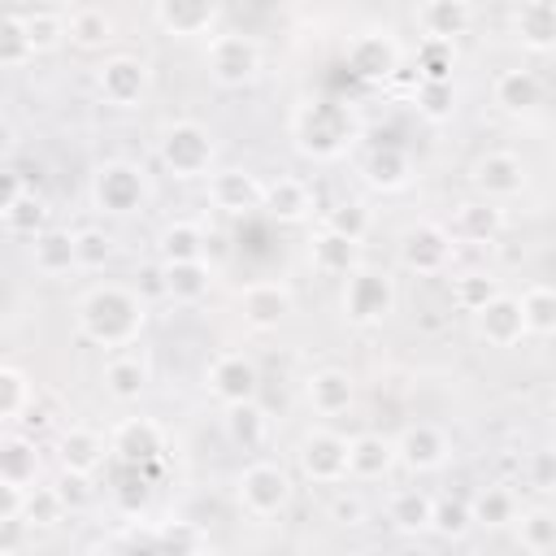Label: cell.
I'll return each instance as SVG.
<instances>
[{
	"mask_svg": "<svg viewBox=\"0 0 556 556\" xmlns=\"http://www.w3.org/2000/svg\"><path fill=\"white\" fill-rule=\"evenodd\" d=\"M143 326H148V304L126 282H96L91 291H83V300L74 308L78 339L91 343V348H100V352L135 348L139 334H143Z\"/></svg>",
	"mask_w": 556,
	"mask_h": 556,
	"instance_id": "1",
	"label": "cell"
},
{
	"mask_svg": "<svg viewBox=\"0 0 556 556\" xmlns=\"http://www.w3.org/2000/svg\"><path fill=\"white\" fill-rule=\"evenodd\" d=\"M156 161L165 174L174 178H208L213 174V161H217V143H213V130L195 117H174L161 126L156 135Z\"/></svg>",
	"mask_w": 556,
	"mask_h": 556,
	"instance_id": "2",
	"label": "cell"
},
{
	"mask_svg": "<svg viewBox=\"0 0 556 556\" xmlns=\"http://www.w3.org/2000/svg\"><path fill=\"white\" fill-rule=\"evenodd\" d=\"M235 500L252 521H274L291 508L295 500V478L278 460H248L235 478Z\"/></svg>",
	"mask_w": 556,
	"mask_h": 556,
	"instance_id": "3",
	"label": "cell"
},
{
	"mask_svg": "<svg viewBox=\"0 0 556 556\" xmlns=\"http://www.w3.org/2000/svg\"><path fill=\"white\" fill-rule=\"evenodd\" d=\"M295 473L313 486H343L352 482V439L330 430V426H313L300 434L295 443Z\"/></svg>",
	"mask_w": 556,
	"mask_h": 556,
	"instance_id": "4",
	"label": "cell"
},
{
	"mask_svg": "<svg viewBox=\"0 0 556 556\" xmlns=\"http://www.w3.org/2000/svg\"><path fill=\"white\" fill-rule=\"evenodd\" d=\"M339 308L352 326L369 330V326H382L391 313H395V278L387 269H374V265H356L343 287H339Z\"/></svg>",
	"mask_w": 556,
	"mask_h": 556,
	"instance_id": "5",
	"label": "cell"
},
{
	"mask_svg": "<svg viewBox=\"0 0 556 556\" xmlns=\"http://www.w3.org/2000/svg\"><path fill=\"white\" fill-rule=\"evenodd\" d=\"M456 235H452V226H443V222H413V226H404V235H400V265L408 269V274H417V278H447L452 274V261H456Z\"/></svg>",
	"mask_w": 556,
	"mask_h": 556,
	"instance_id": "6",
	"label": "cell"
},
{
	"mask_svg": "<svg viewBox=\"0 0 556 556\" xmlns=\"http://www.w3.org/2000/svg\"><path fill=\"white\" fill-rule=\"evenodd\" d=\"M91 87H96V96H100L104 109L130 113V109H139V104L148 100V91H152V70H148V61H139V56H130V52H109V56L96 65V74H91Z\"/></svg>",
	"mask_w": 556,
	"mask_h": 556,
	"instance_id": "7",
	"label": "cell"
},
{
	"mask_svg": "<svg viewBox=\"0 0 556 556\" xmlns=\"http://www.w3.org/2000/svg\"><path fill=\"white\" fill-rule=\"evenodd\" d=\"M91 204L104 217H130L148 204V178L135 161H100L91 174Z\"/></svg>",
	"mask_w": 556,
	"mask_h": 556,
	"instance_id": "8",
	"label": "cell"
},
{
	"mask_svg": "<svg viewBox=\"0 0 556 556\" xmlns=\"http://www.w3.org/2000/svg\"><path fill=\"white\" fill-rule=\"evenodd\" d=\"M204 65L217 87H248L261 74V43L239 30H217L204 39Z\"/></svg>",
	"mask_w": 556,
	"mask_h": 556,
	"instance_id": "9",
	"label": "cell"
},
{
	"mask_svg": "<svg viewBox=\"0 0 556 556\" xmlns=\"http://www.w3.org/2000/svg\"><path fill=\"white\" fill-rule=\"evenodd\" d=\"M291 130H295L300 148H304L308 156H321V161H326V156H339V152L348 148V135H352L348 113H343L339 104H330V100H308V104H300Z\"/></svg>",
	"mask_w": 556,
	"mask_h": 556,
	"instance_id": "10",
	"label": "cell"
},
{
	"mask_svg": "<svg viewBox=\"0 0 556 556\" xmlns=\"http://www.w3.org/2000/svg\"><path fill=\"white\" fill-rule=\"evenodd\" d=\"M526 182H530L526 161L517 152H508V148H491V152L473 156V165H469L473 195H486V200H500V204L504 200H517L526 191Z\"/></svg>",
	"mask_w": 556,
	"mask_h": 556,
	"instance_id": "11",
	"label": "cell"
},
{
	"mask_svg": "<svg viewBox=\"0 0 556 556\" xmlns=\"http://www.w3.org/2000/svg\"><path fill=\"white\" fill-rule=\"evenodd\" d=\"M204 387H208V395H213L222 408H230V404L256 400V391H261V369H256V361H252L248 352L230 348V352H217V356L208 361Z\"/></svg>",
	"mask_w": 556,
	"mask_h": 556,
	"instance_id": "12",
	"label": "cell"
},
{
	"mask_svg": "<svg viewBox=\"0 0 556 556\" xmlns=\"http://www.w3.org/2000/svg\"><path fill=\"white\" fill-rule=\"evenodd\" d=\"M204 195H208V204H213L222 217H248V213L265 208V182H261L252 169H239V165L213 169V174L204 178Z\"/></svg>",
	"mask_w": 556,
	"mask_h": 556,
	"instance_id": "13",
	"label": "cell"
},
{
	"mask_svg": "<svg viewBox=\"0 0 556 556\" xmlns=\"http://www.w3.org/2000/svg\"><path fill=\"white\" fill-rule=\"evenodd\" d=\"M291 313H295V291L282 278L243 282V291H239V317H243V326H252V330L265 334V330H278Z\"/></svg>",
	"mask_w": 556,
	"mask_h": 556,
	"instance_id": "14",
	"label": "cell"
},
{
	"mask_svg": "<svg viewBox=\"0 0 556 556\" xmlns=\"http://www.w3.org/2000/svg\"><path fill=\"white\" fill-rule=\"evenodd\" d=\"M343 65L365 83H382L400 70V43L391 30H356L343 43Z\"/></svg>",
	"mask_w": 556,
	"mask_h": 556,
	"instance_id": "15",
	"label": "cell"
},
{
	"mask_svg": "<svg viewBox=\"0 0 556 556\" xmlns=\"http://www.w3.org/2000/svg\"><path fill=\"white\" fill-rule=\"evenodd\" d=\"M395 452H400V465L408 473H434L452 460V439L439 421H408L395 434Z\"/></svg>",
	"mask_w": 556,
	"mask_h": 556,
	"instance_id": "16",
	"label": "cell"
},
{
	"mask_svg": "<svg viewBox=\"0 0 556 556\" xmlns=\"http://www.w3.org/2000/svg\"><path fill=\"white\" fill-rule=\"evenodd\" d=\"M473 317V334L486 343V348H517L526 334H530V326H526V313H521V295H513V291H500L495 300H486L478 313H469Z\"/></svg>",
	"mask_w": 556,
	"mask_h": 556,
	"instance_id": "17",
	"label": "cell"
},
{
	"mask_svg": "<svg viewBox=\"0 0 556 556\" xmlns=\"http://www.w3.org/2000/svg\"><path fill=\"white\" fill-rule=\"evenodd\" d=\"M213 261L208 256H195V261H161V274H156V287L169 304L178 308H195L208 300L213 291Z\"/></svg>",
	"mask_w": 556,
	"mask_h": 556,
	"instance_id": "18",
	"label": "cell"
},
{
	"mask_svg": "<svg viewBox=\"0 0 556 556\" xmlns=\"http://www.w3.org/2000/svg\"><path fill=\"white\" fill-rule=\"evenodd\" d=\"M148 382H152V369H148V356L139 348H117L100 365V387L113 404H139Z\"/></svg>",
	"mask_w": 556,
	"mask_h": 556,
	"instance_id": "19",
	"label": "cell"
},
{
	"mask_svg": "<svg viewBox=\"0 0 556 556\" xmlns=\"http://www.w3.org/2000/svg\"><path fill=\"white\" fill-rule=\"evenodd\" d=\"M26 256H30V269L39 278L83 274V265H78V230H65V226H48L35 239H26Z\"/></svg>",
	"mask_w": 556,
	"mask_h": 556,
	"instance_id": "20",
	"label": "cell"
},
{
	"mask_svg": "<svg viewBox=\"0 0 556 556\" xmlns=\"http://www.w3.org/2000/svg\"><path fill=\"white\" fill-rule=\"evenodd\" d=\"M109 439H113V460L117 465H139L143 469L165 452V430L152 417H122L109 430Z\"/></svg>",
	"mask_w": 556,
	"mask_h": 556,
	"instance_id": "21",
	"label": "cell"
},
{
	"mask_svg": "<svg viewBox=\"0 0 556 556\" xmlns=\"http://www.w3.org/2000/svg\"><path fill=\"white\" fill-rule=\"evenodd\" d=\"M152 17L174 39H208L217 22V0H152Z\"/></svg>",
	"mask_w": 556,
	"mask_h": 556,
	"instance_id": "22",
	"label": "cell"
},
{
	"mask_svg": "<svg viewBox=\"0 0 556 556\" xmlns=\"http://www.w3.org/2000/svg\"><path fill=\"white\" fill-rule=\"evenodd\" d=\"M352 400H356V382H352V374L339 369V365H321V369H313V374L304 378V404H308L317 417H326V421H334L339 413H348Z\"/></svg>",
	"mask_w": 556,
	"mask_h": 556,
	"instance_id": "23",
	"label": "cell"
},
{
	"mask_svg": "<svg viewBox=\"0 0 556 556\" xmlns=\"http://www.w3.org/2000/svg\"><path fill=\"white\" fill-rule=\"evenodd\" d=\"M56 456H61V469H78V473H100L109 460H113V439L100 434L96 426H70L61 439H56Z\"/></svg>",
	"mask_w": 556,
	"mask_h": 556,
	"instance_id": "24",
	"label": "cell"
},
{
	"mask_svg": "<svg viewBox=\"0 0 556 556\" xmlns=\"http://www.w3.org/2000/svg\"><path fill=\"white\" fill-rule=\"evenodd\" d=\"M308 265H313V274L343 282V278L361 265V243L348 239V235H339V230H330V226H321V230L308 239Z\"/></svg>",
	"mask_w": 556,
	"mask_h": 556,
	"instance_id": "25",
	"label": "cell"
},
{
	"mask_svg": "<svg viewBox=\"0 0 556 556\" xmlns=\"http://www.w3.org/2000/svg\"><path fill=\"white\" fill-rule=\"evenodd\" d=\"M413 22H417L421 39H447V43H456L460 35H469L473 9H469V0H421L413 9Z\"/></svg>",
	"mask_w": 556,
	"mask_h": 556,
	"instance_id": "26",
	"label": "cell"
},
{
	"mask_svg": "<svg viewBox=\"0 0 556 556\" xmlns=\"http://www.w3.org/2000/svg\"><path fill=\"white\" fill-rule=\"evenodd\" d=\"M491 100H495L504 113H513V117L534 113V109L543 104V78H539L534 70H526V65H508V70H500V74L491 78Z\"/></svg>",
	"mask_w": 556,
	"mask_h": 556,
	"instance_id": "27",
	"label": "cell"
},
{
	"mask_svg": "<svg viewBox=\"0 0 556 556\" xmlns=\"http://www.w3.org/2000/svg\"><path fill=\"white\" fill-rule=\"evenodd\" d=\"M504 226H508V217H504L500 200H486V195L456 204V217H452V235L460 243H495L504 235Z\"/></svg>",
	"mask_w": 556,
	"mask_h": 556,
	"instance_id": "28",
	"label": "cell"
},
{
	"mask_svg": "<svg viewBox=\"0 0 556 556\" xmlns=\"http://www.w3.org/2000/svg\"><path fill=\"white\" fill-rule=\"evenodd\" d=\"M0 486H13V491L39 486V447L17 426H9V434L0 443Z\"/></svg>",
	"mask_w": 556,
	"mask_h": 556,
	"instance_id": "29",
	"label": "cell"
},
{
	"mask_svg": "<svg viewBox=\"0 0 556 556\" xmlns=\"http://www.w3.org/2000/svg\"><path fill=\"white\" fill-rule=\"evenodd\" d=\"M265 213L282 226H300L313 217V187L295 174H278L265 182Z\"/></svg>",
	"mask_w": 556,
	"mask_h": 556,
	"instance_id": "30",
	"label": "cell"
},
{
	"mask_svg": "<svg viewBox=\"0 0 556 556\" xmlns=\"http://www.w3.org/2000/svg\"><path fill=\"white\" fill-rule=\"evenodd\" d=\"M395 465H400V452L391 434H378V430L352 434V482H382Z\"/></svg>",
	"mask_w": 556,
	"mask_h": 556,
	"instance_id": "31",
	"label": "cell"
},
{
	"mask_svg": "<svg viewBox=\"0 0 556 556\" xmlns=\"http://www.w3.org/2000/svg\"><path fill=\"white\" fill-rule=\"evenodd\" d=\"M430 521H434V495L430 491H421V486H395L387 495V526L395 534L417 539V534L430 530Z\"/></svg>",
	"mask_w": 556,
	"mask_h": 556,
	"instance_id": "32",
	"label": "cell"
},
{
	"mask_svg": "<svg viewBox=\"0 0 556 556\" xmlns=\"http://www.w3.org/2000/svg\"><path fill=\"white\" fill-rule=\"evenodd\" d=\"M513 35L534 52L556 48V4L552 0H521L513 9Z\"/></svg>",
	"mask_w": 556,
	"mask_h": 556,
	"instance_id": "33",
	"label": "cell"
},
{
	"mask_svg": "<svg viewBox=\"0 0 556 556\" xmlns=\"http://www.w3.org/2000/svg\"><path fill=\"white\" fill-rule=\"evenodd\" d=\"M226 439L239 447V452H261L269 443V413L256 404V400H243V404H230L226 417Z\"/></svg>",
	"mask_w": 556,
	"mask_h": 556,
	"instance_id": "34",
	"label": "cell"
},
{
	"mask_svg": "<svg viewBox=\"0 0 556 556\" xmlns=\"http://www.w3.org/2000/svg\"><path fill=\"white\" fill-rule=\"evenodd\" d=\"M35 417V378L22 365H0V421L22 426Z\"/></svg>",
	"mask_w": 556,
	"mask_h": 556,
	"instance_id": "35",
	"label": "cell"
},
{
	"mask_svg": "<svg viewBox=\"0 0 556 556\" xmlns=\"http://www.w3.org/2000/svg\"><path fill=\"white\" fill-rule=\"evenodd\" d=\"M65 22H70V43L83 48V52H104L113 43V35H117L113 13H104L100 4H83Z\"/></svg>",
	"mask_w": 556,
	"mask_h": 556,
	"instance_id": "36",
	"label": "cell"
},
{
	"mask_svg": "<svg viewBox=\"0 0 556 556\" xmlns=\"http://www.w3.org/2000/svg\"><path fill=\"white\" fill-rule=\"evenodd\" d=\"M0 222H4V235H13V239H35L39 230L52 226V222H48V200H43L35 187H26L13 204L0 208Z\"/></svg>",
	"mask_w": 556,
	"mask_h": 556,
	"instance_id": "37",
	"label": "cell"
},
{
	"mask_svg": "<svg viewBox=\"0 0 556 556\" xmlns=\"http://www.w3.org/2000/svg\"><path fill=\"white\" fill-rule=\"evenodd\" d=\"M161 261H195L208 256V230L200 222H165L156 235Z\"/></svg>",
	"mask_w": 556,
	"mask_h": 556,
	"instance_id": "38",
	"label": "cell"
},
{
	"mask_svg": "<svg viewBox=\"0 0 556 556\" xmlns=\"http://www.w3.org/2000/svg\"><path fill=\"white\" fill-rule=\"evenodd\" d=\"M365 178H369L378 191H400V187H408V178H413V161H408L404 148L382 143V148H374V152L365 156Z\"/></svg>",
	"mask_w": 556,
	"mask_h": 556,
	"instance_id": "39",
	"label": "cell"
},
{
	"mask_svg": "<svg viewBox=\"0 0 556 556\" xmlns=\"http://www.w3.org/2000/svg\"><path fill=\"white\" fill-rule=\"evenodd\" d=\"M469 504H473V526H486V530H504V526H513V521H517V513H521L517 491H513V486H504V482L482 486Z\"/></svg>",
	"mask_w": 556,
	"mask_h": 556,
	"instance_id": "40",
	"label": "cell"
},
{
	"mask_svg": "<svg viewBox=\"0 0 556 556\" xmlns=\"http://www.w3.org/2000/svg\"><path fill=\"white\" fill-rule=\"evenodd\" d=\"M521 313H526L530 334L556 339V282H530L521 291Z\"/></svg>",
	"mask_w": 556,
	"mask_h": 556,
	"instance_id": "41",
	"label": "cell"
},
{
	"mask_svg": "<svg viewBox=\"0 0 556 556\" xmlns=\"http://www.w3.org/2000/svg\"><path fill=\"white\" fill-rule=\"evenodd\" d=\"M504 287L491 269H465V274H452V304L460 313H478L486 300H495Z\"/></svg>",
	"mask_w": 556,
	"mask_h": 556,
	"instance_id": "42",
	"label": "cell"
},
{
	"mask_svg": "<svg viewBox=\"0 0 556 556\" xmlns=\"http://www.w3.org/2000/svg\"><path fill=\"white\" fill-rule=\"evenodd\" d=\"M65 513H70V504L61 500V491H56V482L52 486H30L26 491V504H22V521L35 530H52V526H61L65 521Z\"/></svg>",
	"mask_w": 556,
	"mask_h": 556,
	"instance_id": "43",
	"label": "cell"
},
{
	"mask_svg": "<svg viewBox=\"0 0 556 556\" xmlns=\"http://www.w3.org/2000/svg\"><path fill=\"white\" fill-rule=\"evenodd\" d=\"M517 543L526 547V552H552L556 547V508H526V513H517Z\"/></svg>",
	"mask_w": 556,
	"mask_h": 556,
	"instance_id": "44",
	"label": "cell"
},
{
	"mask_svg": "<svg viewBox=\"0 0 556 556\" xmlns=\"http://www.w3.org/2000/svg\"><path fill=\"white\" fill-rule=\"evenodd\" d=\"M17 17H22L26 39L35 43V52H52L56 43L70 39V22L61 13H52V9H26V13L17 9Z\"/></svg>",
	"mask_w": 556,
	"mask_h": 556,
	"instance_id": "45",
	"label": "cell"
},
{
	"mask_svg": "<svg viewBox=\"0 0 556 556\" xmlns=\"http://www.w3.org/2000/svg\"><path fill=\"white\" fill-rule=\"evenodd\" d=\"M430 530L439 539H452V543L465 539L473 530V504L460 500V495H434V521H430Z\"/></svg>",
	"mask_w": 556,
	"mask_h": 556,
	"instance_id": "46",
	"label": "cell"
},
{
	"mask_svg": "<svg viewBox=\"0 0 556 556\" xmlns=\"http://www.w3.org/2000/svg\"><path fill=\"white\" fill-rule=\"evenodd\" d=\"M113 256H117V239L104 226H83L78 230V265H83V274L104 269Z\"/></svg>",
	"mask_w": 556,
	"mask_h": 556,
	"instance_id": "47",
	"label": "cell"
},
{
	"mask_svg": "<svg viewBox=\"0 0 556 556\" xmlns=\"http://www.w3.org/2000/svg\"><path fill=\"white\" fill-rule=\"evenodd\" d=\"M321 226H330V230H339V235H348V239L365 243V235H369L374 217H369V208H365L361 200H339L334 208H326Z\"/></svg>",
	"mask_w": 556,
	"mask_h": 556,
	"instance_id": "48",
	"label": "cell"
},
{
	"mask_svg": "<svg viewBox=\"0 0 556 556\" xmlns=\"http://www.w3.org/2000/svg\"><path fill=\"white\" fill-rule=\"evenodd\" d=\"M39 52H35V43L26 39V26H22V17H17V9L4 17V35H0V61H4V70H22V65H30Z\"/></svg>",
	"mask_w": 556,
	"mask_h": 556,
	"instance_id": "49",
	"label": "cell"
},
{
	"mask_svg": "<svg viewBox=\"0 0 556 556\" xmlns=\"http://www.w3.org/2000/svg\"><path fill=\"white\" fill-rule=\"evenodd\" d=\"M417 65H421V78H426V83H452L456 43H447V39H421Z\"/></svg>",
	"mask_w": 556,
	"mask_h": 556,
	"instance_id": "50",
	"label": "cell"
},
{
	"mask_svg": "<svg viewBox=\"0 0 556 556\" xmlns=\"http://www.w3.org/2000/svg\"><path fill=\"white\" fill-rule=\"evenodd\" d=\"M417 113L430 122L452 117V83H426L417 78Z\"/></svg>",
	"mask_w": 556,
	"mask_h": 556,
	"instance_id": "51",
	"label": "cell"
},
{
	"mask_svg": "<svg viewBox=\"0 0 556 556\" xmlns=\"http://www.w3.org/2000/svg\"><path fill=\"white\" fill-rule=\"evenodd\" d=\"M526 482L543 495H556V447H539L526 456Z\"/></svg>",
	"mask_w": 556,
	"mask_h": 556,
	"instance_id": "52",
	"label": "cell"
},
{
	"mask_svg": "<svg viewBox=\"0 0 556 556\" xmlns=\"http://www.w3.org/2000/svg\"><path fill=\"white\" fill-rule=\"evenodd\" d=\"M365 517H369V504H365L356 491H348V482H343V486H334L330 521H334V526H365Z\"/></svg>",
	"mask_w": 556,
	"mask_h": 556,
	"instance_id": "53",
	"label": "cell"
},
{
	"mask_svg": "<svg viewBox=\"0 0 556 556\" xmlns=\"http://www.w3.org/2000/svg\"><path fill=\"white\" fill-rule=\"evenodd\" d=\"M156 547H174V552H195L208 547V539L195 530V521H178V526H156Z\"/></svg>",
	"mask_w": 556,
	"mask_h": 556,
	"instance_id": "54",
	"label": "cell"
},
{
	"mask_svg": "<svg viewBox=\"0 0 556 556\" xmlns=\"http://www.w3.org/2000/svg\"><path fill=\"white\" fill-rule=\"evenodd\" d=\"M91 478H96V473H78V469H61V478H56V491H61V500L70 504V513L96 500V486H91Z\"/></svg>",
	"mask_w": 556,
	"mask_h": 556,
	"instance_id": "55",
	"label": "cell"
},
{
	"mask_svg": "<svg viewBox=\"0 0 556 556\" xmlns=\"http://www.w3.org/2000/svg\"><path fill=\"white\" fill-rule=\"evenodd\" d=\"M22 191H26L22 174H17V169H4V191H0V208H4V204H13V200H17Z\"/></svg>",
	"mask_w": 556,
	"mask_h": 556,
	"instance_id": "56",
	"label": "cell"
},
{
	"mask_svg": "<svg viewBox=\"0 0 556 556\" xmlns=\"http://www.w3.org/2000/svg\"><path fill=\"white\" fill-rule=\"evenodd\" d=\"M9 4H30V0H9Z\"/></svg>",
	"mask_w": 556,
	"mask_h": 556,
	"instance_id": "57",
	"label": "cell"
},
{
	"mask_svg": "<svg viewBox=\"0 0 556 556\" xmlns=\"http://www.w3.org/2000/svg\"><path fill=\"white\" fill-rule=\"evenodd\" d=\"M552 4H556V0H552Z\"/></svg>",
	"mask_w": 556,
	"mask_h": 556,
	"instance_id": "58",
	"label": "cell"
}]
</instances>
